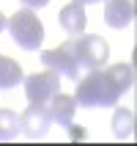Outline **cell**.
<instances>
[{
	"label": "cell",
	"mask_w": 137,
	"mask_h": 146,
	"mask_svg": "<svg viewBox=\"0 0 137 146\" xmlns=\"http://www.w3.org/2000/svg\"><path fill=\"white\" fill-rule=\"evenodd\" d=\"M71 3H80V6H88V3H102V0H71Z\"/></svg>",
	"instance_id": "15"
},
{
	"label": "cell",
	"mask_w": 137,
	"mask_h": 146,
	"mask_svg": "<svg viewBox=\"0 0 137 146\" xmlns=\"http://www.w3.org/2000/svg\"><path fill=\"white\" fill-rule=\"evenodd\" d=\"M132 86H134V69L129 64H115L110 69H88V74L77 83L74 102L82 108H113Z\"/></svg>",
	"instance_id": "1"
},
{
	"label": "cell",
	"mask_w": 137,
	"mask_h": 146,
	"mask_svg": "<svg viewBox=\"0 0 137 146\" xmlns=\"http://www.w3.org/2000/svg\"><path fill=\"white\" fill-rule=\"evenodd\" d=\"M6 22H8V19H6V14H3V11H0V33L6 31Z\"/></svg>",
	"instance_id": "14"
},
{
	"label": "cell",
	"mask_w": 137,
	"mask_h": 146,
	"mask_svg": "<svg viewBox=\"0 0 137 146\" xmlns=\"http://www.w3.org/2000/svg\"><path fill=\"white\" fill-rule=\"evenodd\" d=\"M41 61L47 69L58 72L60 77H69V80H77L80 77V64L71 52V41H63L60 47H52V50H44L41 52Z\"/></svg>",
	"instance_id": "5"
},
{
	"label": "cell",
	"mask_w": 137,
	"mask_h": 146,
	"mask_svg": "<svg viewBox=\"0 0 137 146\" xmlns=\"http://www.w3.org/2000/svg\"><path fill=\"white\" fill-rule=\"evenodd\" d=\"M22 3H25L28 8H44V6L49 3V0H22Z\"/></svg>",
	"instance_id": "13"
},
{
	"label": "cell",
	"mask_w": 137,
	"mask_h": 146,
	"mask_svg": "<svg viewBox=\"0 0 137 146\" xmlns=\"http://www.w3.org/2000/svg\"><path fill=\"white\" fill-rule=\"evenodd\" d=\"M104 22L110 28H126L134 22V0H107Z\"/></svg>",
	"instance_id": "7"
},
{
	"label": "cell",
	"mask_w": 137,
	"mask_h": 146,
	"mask_svg": "<svg viewBox=\"0 0 137 146\" xmlns=\"http://www.w3.org/2000/svg\"><path fill=\"white\" fill-rule=\"evenodd\" d=\"M16 83H22V66L14 58L0 55V88H14Z\"/></svg>",
	"instance_id": "11"
},
{
	"label": "cell",
	"mask_w": 137,
	"mask_h": 146,
	"mask_svg": "<svg viewBox=\"0 0 137 146\" xmlns=\"http://www.w3.org/2000/svg\"><path fill=\"white\" fill-rule=\"evenodd\" d=\"M6 28L22 50H39V44L44 41V25H41L36 8H28V6L19 8L16 14L8 17Z\"/></svg>",
	"instance_id": "2"
},
{
	"label": "cell",
	"mask_w": 137,
	"mask_h": 146,
	"mask_svg": "<svg viewBox=\"0 0 137 146\" xmlns=\"http://www.w3.org/2000/svg\"><path fill=\"white\" fill-rule=\"evenodd\" d=\"M113 132H115V138H132L134 135V110H129V108H118L113 116Z\"/></svg>",
	"instance_id": "10"
},
{
	"label": "cell",
	"mask_w": 137,
	"mask_h": 146,
	"mask_svg": "<svg viewBox=\"0 0 137 146\" xmlns=\"http://www.w3.org/2000/svg\"><path fill=\"white\" fill-rule=\"evenodd\" d=\"M52 124V116H49V102H30L25 113H19V132L25 138H44Z\"/></svg>",
	"instance_id": "4"
},
{
	"label": "cell",
	"mask_w": 137,
	"mask_h": 146,
	"mask_svg": "<svg viewBox=\"0 0 137 146\" xmlns=\"http://www.w3.org/2000/svg\"><path fill=\"white\" fill-rule=\"evenodd\" d=\"M58 22L63 28L69 36H80L85 31V25H88V17H85V8L80 3H69V6L60 8V14H58Z\"/></svg>",
	"instance_id": "8"
},
{
	"label": "cell",
	"mask_w": 137,
	"mask_h": 146,
	"mask_svg": "<svg viewBox=\"0 0 137 146\" xmlns=\"http://www.w3.org/2000/svg\"><path fill=\"white\" fill-rule=\"evenodd\" d=\"M25 80V94L30 102H49L60 91V74L47 69V72H36L30 77H22Z\"/></svg>",
	"instance_id": "6"
},
{
	"label": "cell",
	"mask_w": 137,
	"mask_h": 146,
	"mask_svg": "<svg viewBox=\"0 0 137 146\" xmlns=\"http://www.w3.org/2000/svg\"><path fill=\"white\" fill-rule=\"evenodd\" d=\"M69 41H71V52L82 69H102L110 58V44L96 33H90V36L80 33V36H71Z\"/></svg>",
	"instance_id": "3"
},
{
	"label": "cell",
	"mask_w": 137,
	"mask_h": 146,
	"mask_svg": "<svg viewBox=\"0 0 137 146\" xmlns=\"http://www.w3.org/2000/svg\"><path fill=\"white\" fill-rule=\"evenodd\" d=\"M19 135V113L0 108V141H14Z\"/></svg>",
	"instance_id": "12"
},
{
	"label": "cell",
	"mask_w": 137,
	"mask_h": 146,
	"mask_svg": "<svg viewBox=\"0 0 137 146\" xmlns=\"http://www.w3.org/2000/svg\"><path fill=\"white\" fill-rule=\"evenodd\" d=\"M74 110H77V102H74V97H69V94H60V91H58L55 97L49 99V116H52V121H58L60 127H71Z\"/></svg>",
	"instance_id": "9"
}]
</instances>
